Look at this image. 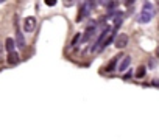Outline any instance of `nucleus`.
I'll return each instance as SVG.
<instances>
[{
    "label": "nucleus",
    "instance_id": "8",
    "mask_svg": "<svg viewBox=\"0 0 159 140\" xmlns=\"http://www.w3.org/2000/svg\"><path fill=\"white\" fill-rule=\"evenodd\" d=\"M16 38H17V45L22 48L24 45H25V39H24V36H22V33H20L19 30H17V34H16Z\"/></svg>",
    "mask_w": 159,
    "mask_h": 140
},
{
    "label": "nucleus",
    "instance_id": "17",
    "mask_svg": "<svg viewBox=\"0 0 159 140\" xmlns=\"http://www.w3.org/2000/svg\"><path fill=\"white\" fill-rule=\"evenodd\" d=\"M45 5H48V6H55V5H56V0H45Z\"/></svg>",
    "mask_w": 159,
    "mask_h": 140
},
{
    "label": "nucleus",
    "instance_id": "4",
    "mask_svg": "<svg viewBox=\"0 0 159 140\" xmlns=\"http://www.w3.org/2000/svg\"><path fill=\"white\" fill-rule=\"evenodd\" d=\"M129 64H131V58H129V56H125V58L120 61V64H119V67H117V69H119L120 72H125V70L129 67Z\"/></svg>",
    "mask_w": 159,
    "mask_h": 140
},
{
    "label": "nucleus",
    "instance_id": "12",
    "mask_svg": "<svg viewBox=\"0 0 159 140\" xmlns=\"http://www.w3.org/2000/svg\"><path fill=\"white\" fill-rule=\"evenodd\" d=\"M142 11H150V13H155V10H153V5H151L150 2H145L143 8H142Z\"/></svg>",
    "mask_w": 159,
    "mask_h": 140
},
{
    "label": "nucleus",
    "instance_id": "10",
    "mask_svg": "<svg viewBox=\"0 0 159 140\" xmlns=\"http://www.w3.org/2000/svg\"><path fill=\"white\" fill-rule=\"evenodd\" d=\"M95 5H97V0H86V3H84V6H86L89 11H91Z\"/></svg>",
    "mask_w": 159,
    "mask_h": 140
},
{
    "label": "nucleus",
    "instance_id": "15",
    "mask_svg": "<svg viewBox=\"0 0 159 140\" xmlns=\"http://www.w3.org/2000/svg\"><path fill=\"white\" fill-rule=\"evenodd\" d=\"M97 3H100V5H105V6H108L109 3H111V0H97Z\"/></svg>",
    "mask_w": 159,
    "mask_h": 140
},
{
    "label": "nucleus",
    "instance_id": "21",
    "mask_svg": "<svg viewBox=\"0 0 159 140\" xmlns=\"http://www.w3.org/2000/svg\"><path fill=\"white\" fill-rule=\"evenodd\" d=\"M3 2H5V0H0V3H3Z\"/></svg>",
    "mask_w": 159,
    "mask_h": 140
},
{
    "label": "nucleus",
    "instance_id": "9",
    "mask_svg": "<svg viewBox=\"0 0 159 140\" xmlns=\"http://www.w3.org/2000/svg\"><path fill=\"white\" fill-rule=\"evenodd\" d=\"M143 75H145V67L141 66L139 69L136 70V78H143Z\"/></svg>",
    "mask_w": 159,
    "mask_h": 140
},
{
    "label": "nucleus",
    "instance_id": "14",
    "mask_svg": "<svg viewBox=\"0 0 159 140\" xmlns=\"http://www.w3.org/2000/svg\"><path fill=\"white\" fill-rule=\"evenodd\" d=\"M80 38H81V34H75L73 39H72V45H77V44H78V41H80Z\"/></svg>",
    "mask_w": 159,
    "mask_h": 140
},
{
    "label": "nucleus",
    "instance_id": "16",
    "mask_svg": "<svg viewBox=\"0 0 159 140\" xmlns=\"http://www.w3.org/2000/svg\"><path fill=\"white\" fill-rule=\"evenodd\" d=\"M63 2H64V5L67 6V8H70V6L73 5V2H75V0H63Z\"/></svg>",
    "mask_w": 159,
    "mask_h": 140
},
{
    "label": "nucleus",
    "instance_id": "3",
    "mask_svg": "<svg viewBox=\"0 0 159 140\" xmlns=\"http://www.w3.org/2000/svg\"><path fill=\"white\" fill-rule=\"evenodd\" d=\"M151 19H153V13H150V11H142V13L139 14V17H137V22H141V24H148Z\"/></svg>",
    "mask_w": 159,
    "mask_h": 140
},
{
    "label": "nucleus",
    "instance_id": "20",
    "mask_svg": "<svg viewBox=\"0 0 159 140\" xmlns=\"http://www.w3.org/2000/svg\"><path fill=\"white\" fill-rule=\"evenodd\" d=\"M158 58H159V48H158Z\"/></svg>",
    "mask_w": 159,
    "mask_h": 140
},
{
    "label": "nucleus",
    "instance_id": "18",
    "mask_svg": "<svg viewBox=\"0 0 159 140\" xmlns=\"http://www.w3.org/2000/svg\"><path fill=\"white\" fill-rule=\"evenodd\" d=\"M2 52H3V47H2V44H0V58H2Z\"/></svg>",
    "mask_w": 159,
    "mask_h": 140
},
{
    "label": "nucleus",
    "instance_id": "5",
    "mask_svg": "<svg viewBox=\"0 0 159 140\" xmlns=\"http://www.w3.org/2000/svg\"><path fill=\"white\" fill-rule=\"evenodd\" d=\"M17 62H19V55H17L16 52L8 53V64H10V66H16Z\"/></svg>",
    "mask_w": 159,
    "mask_h": 140
},
{
    "label": "nucleus",
    "instance_id": "13",
    "mask_svg": "<svg viewBox=\"0 0 159 140\" xmlns=\"http://www.w3.org/2000/svg\"><path fill=\"white\" fill-rule=\"evenodd\" d=\"M120 22H122V14H117V17L114 19V24H115V27H119V25H120Z\"/></svg>",
    "mask_w": 159,
    "mask_h": 140
},
{
    "label": "nucleus",
    "instance_id": "19",
    "mask_svg": "<svg viewBox=\"0 0 159 140\" xmlns=\"http://www.w3.org/2000/svg\"><path fill=\"white\" fill-rule=\"evenodd\" d=\"M134 2V0H128V5H131V3H133Z\"/></svg>",
    "mask_w": 159,
    "mask_h": 140
},
{
    "label": "nucleus",
    "instance_id": "1",
    "mask_svg": "<svg viewBox=\"0 0 159 140\" xmlns=\"http://www.w3.org/2000/svg\"><path fill=\"white\" fill-rule=\"evenodd\" d=\"M24 28H25V31H28V33H33L34 31V28H36V17H27L24 20Z\"/></svg>",
    "mask_w": 159,
    "mask_h": 140
},
{
    "label": "nucleus",
    "instance_id": "7",
    "mask_svg": "<svg viewBox=\"0 0 159 140\" xmlns=\"http://www.w3.org/2000/svg\"><path fill=\"white\" fill-rule=\"evenodd\" d=\"M87 13H89V10L86 8L84 5H83L81 8H80V13H78V22H80V20L84 19V16H87Z\"/></svg>",
    "mask_w": 159,
    "mask_h": 140
},
{
    "label": "nucleus",
    "instance_id": "11",
    "mask_svg": "<svg viewBox=\"0 0 159 140\" xmlns=\"http://www.w3.org/2000/svg\"><path fill=\"white\" fill-rule=\"evenodd\" d=\"M117 59H119V58H114V59H112V61L108 64V67H106V70H108V72H112V70L115 69V62H117Z\"/></svg>",
    "mask_w": 159,
    "mask_h": 140
},
{
    "label": "nucleus",
    "instance_id": "6",
    "mask_svg": "<svg viewBox=\"0 0 159 140\" xmlns=\"http://www.w3.org/2000/svg\"><path fill=\"white\" fill-rule=\"evenodd\" d=\"M5 47H6V52H8V53L14 52V39L8 38V39H6V44H5Z\"/></svg>",
    "mask_w": 159,
    "mask_h": 140
},
{
    "label": "nucleus",
    "instance_id": "2",
    "mask_svg": "<svg viewBox=\"0 0 159 140\" xmlns=\"http://www.w3.org/2000/svg\"><path fill=\"white\" fill-rule=\"evenodd\" d=\"M115 47L117 48H125L126 47V44H128V34H125V33H122V34H119V36L115 38Z\"/></svg>",
    "mask_w": 159,
    "mask_h": 140
}]
</instances>
